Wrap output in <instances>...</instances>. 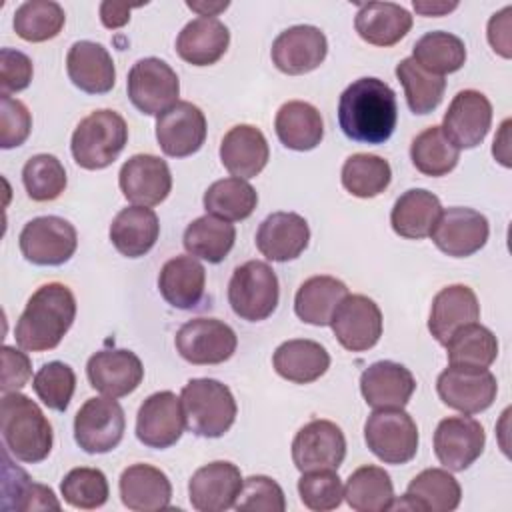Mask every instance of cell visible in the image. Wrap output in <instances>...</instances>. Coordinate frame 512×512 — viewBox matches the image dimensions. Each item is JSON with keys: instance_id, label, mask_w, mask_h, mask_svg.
Segmentation results:
<instances>
[{"instance_id": "cell-1", "label": "cell", "mask_w": 512, "mask_h": 512, "mask_svg": "<svg viewBox=\"0 0 512 512\" xmlns=\"http://www.w3.org/2000/svg\"><path fill=\"white\" fill-rule=\"evenodd\" d=\"M396 120V94L380 78H358L340 94L338 124L354 142L384 144L392 136Z\"/></svg>"}, {"instance_id": "cell-2", "label": "cell", "mask_w": 512, "mask_h": 512, "mask_svg": "<svg viewBox=\"0 0 512 512\" xmlns=\"http://www.w3.org/2000/svg\"><path fill=\"white\" fill-rule=\"evenodd\" d=\"M76 318V298L62 282L42 284L26 302L14 338L22 350L46 352L56 348Z\"/></svg>"}, {"instance_id": "cell-3", "label": "cell", "mask_w": 512, "mask_h": 512, "mask_svg": "<svg viewBox=\"0 0 512 512\" xmlns=\"http://www.w3.org/2000/svg\"><path fill=\"white\" fill-rule=\"evenodd\" d=\"M0 432L6 450L26 464L48 458L54 444L52 424L40 406L20 392L2 394Z\"/></svg>"}, {"instance_id": "cell-4", "label": "cell", "mask_w": 512, "mask_h": 512, "mask_svg": "<svg viewBox=\"0 0 512 512\" xmlns=\"http://www.w3.org/2000/svg\"><path fill=\"white\" fill-rule=\"evenodd\" d=\"M186 428L202 438L224 436L236 420V400L230 388L214 378H192L180 392Z\"/></svg>"}, {"instance_id": "cell-5", "label": "cell", "mask_w": 512, "mask_h": 512, "mask_svg": "<svg viewBox=\"0 0 512 512\" xmlns=\"http://www.w3.org/2000/svg\"><path fill=\"white\" fill-rule=\"evenodd\" d=\"M128 142L126 120L108 108L94 110L74 128L70 150L74 162L84 170L108 168Z\"/></svg>"}, {"instance_id": "cell-6", "label": "cell", "mask_w": 512, "mask_h": 512, "mask_svg": "<svg viewBox=\"0 0 512 512\" xmlns=\"http://www.w3.org/2000/svg\"><path fill=\"white\" fill-rule=\"evenodd\" d=\"M278 298V276L270 264L262 260H248L232 272L228 282V302L234 314L242 320H266L276 310Z\"/></svg>"}, {"instance_id": "cell-7", "label": "cell", "mask_w": 512, "mask_h": 512, "mask_svg": "<svg viewBox=\"0 0 512 512\" xmlns=\"http://www.w3.org/2000/svg\"><path fill=\"white\" fill-rule=\"evenodd\" d=\"M364 440L384 464H406L418 452V426L404 408H376L364 422Z\"/></svg>"}, {"instance_id": "cell-8", "label": "cell", "mask_w": 512, "mask_h": 512, "mask_svg": "<svg viewBox=\"0 0 512 512\" xmlns=\"http://www.w3.org/2000/svg\"><path fill=\"white\" fill-rule=\"evenodd\" d=\"M130 102L146 116H160L178 102L180 80L172 66L148 56L132 64L126 80Z\"/></svg>"}, {"instance_id": "cell-9", "label": "cell", "mask_w": 512, "mask_h": 512, "mask_svg": "<svg viewBox=\"0 0 512 512\" xmlns=\"http://www.w3.org/2000/svg\"><path fill=\"white\" fill-rule=\"evenodd\" d=\"M22 256L36 266H60L78 246L76 228L60 216H38L24 224L18 236Z\"/></svg>"}, {"instance_id": "cell-10", "label": "cell", "mask_w": 512, "mask_h": 512, "mask_svg": "<svg viewBox=\"0 0 512 512\" xmlns=\"http://www.w3.org/2000/svg\"><path fill=\"white\" fill-rule=\"evenodd\" d=\"M126 430L122 406L106 398H88L74 416V440L88 454H106L114 450Z\"/></svg>"}, {"instance_id": "cell-11", "label": "cell", "mask_w": 512, "mask_h": 512, "mask_svg": "<svg viewBox=\"0 0 512 512\" xmlns=\"http://www.w3.org/2000/svg\"><path fill=\"white\" fill-rule=\"evenodd\" d=\"M436 392L448 408L462 414H478L496 400L498 382L488 368L450 364L440 372Z\"/></svg>"}, {"instance_id": "cell-12", "label": "cell", "mask_w": 512, "mask_h": 512, "mask_svg": "<svg viewBox=\"0 0 512 512\" xmlns=\"http://www.w3.org/2000/svg\"><path fill=\"white\" fill-rule=\"evenodd\" d=\"M178 354L196 366L222 364L238 346L236 332L218 318H192L184 322L174 338Z\"/></svg>"}, {"instance_id": "cell-13", "label": "cell", "mask_w": 512, "mask_h": 512, "mask_svg": "<svg viewBox=\"0 0 512 512\" xmlns=\"http://www.w3.org/2000/svg\"><path fill=\"white\" fill-rule=\"evenodd\" d=\"M346 456V438L332 420H310L292 440V462L300 472L338 470Z\"/></svg>"}, {"instance_id": "cell-14", "label": "cell", "mask_w": 512, "mask_h": 512, "mask_svg": "<svg viewBox=\"0 0 512 512\" xmlns=\"http://www.w3.org/2000/svg\"><path fill=\"white\" fill-rule=\"evenodd\" d=\"M488 218L464 206H452L440 212L430 236L440 252L452 258H466L476 254L488 242Z\"/></svg>"}, {"instance_id": "cell-15", "label": "cell", "mask_w": 512, "mask_h": 512, "mask_svg": "<svg viewBox=\"0 0 512 512\" xmlns=\"http://www.w3.org/2000/svg\"><path fill=\"white\" fill-rule=\"evenodd\" d=\"M332 332L342 348L366 352L382 336V312L378 304L364 294H348L330 320Z\"/></svg>"}, {"instance_id": "cell-16", "label": "cell", "mask_w": 512, "mask_h": 512, "mask_svg": "<svg viewBox=\"0 0 512 512\" xmlns=\"http://www.w3.org/2000/svg\"><path fill=\"white\" fill-rule=\"evenodd\" d=\"M186 428L180 396L170 390L150 394L136 414V438L156 450L174 446Z\"/></svg>"}, {"instance_id": "cell-17", "label": "cell", "mask_w": 512, "mask_h": 512, "mask_svg": "<svg viewBox=\"0 0 512 512\" xmlns=\"http://www.w3.org/2000/svg\"><path fill=\"white\" fill-rule=\"evenodd\" d=\"M486 434L478 420L470 416H448L434 432V454L450 472L470 468L484 452Z\"/></svg>"}, {"instance_id": "cell-18", "label": "cell", "mask_w": 512, "mask_h": 512, "mask_svg": "<svg viewBox=\"0 0 512 512\" xmlns=\"http://www.w3.org/2000/svg\"><path fill=\"white\" fill-rule=\"evenodd\" d=\"M206 130L204 112L188 100H178L156 118L158 146L170 158H186L198 152L206 140Z\"/></svg>"}, {"instance_id": "cell-19", "label": "cell", "mask_w": 512, "mask_h": 512, "mask_svg": "<svg viewBox=\"0 0 512 512\" xmlns=\"http://www.w3.org/2000/svg\"><path fill=\"white\" fill-rule=\"evenodd\" d=\"M328 54V40L324 32L310 24L290 26L272 42V64L288 74L300 76L316 70Z\"/></svg>"}, {"instance_id": "cell-20", "label": "cell", "mask_w": 512, "mask_h": 512, "mask_svg": "<svg viewBox=\"0 0 512 512\" xmlns=\"http://www.w3.org/2000/svg\"><path fill=\"white\" fill-rule=\"evenodd\" d=\"M492 124V104L478 90H460L442 120L444 136L458 148H476L488 134Z\"/></svg>"}, {"instance_id": "cell-21", "label": "cell", "mask_w": 512, "mask_h": 512, "mask_svg": "<svg viewBox=\"0 0 512 512\" xmlns=\"http://www.w3.org/2000/svg\"><path fill=\"white\" fill-rule=\"evenodd\" d=\"M118 184L128 202L150 208L168 198L172 174L166 160L154 154H134L122 164Z\"/></svg>"}, {"instance_id": "cell-22", "label": "cell", "mask_w": 512, "mask_h": 512, "mask_svg": "<svg viewBox=\"0 0 512 512\" xmlns=\"http://www.w3.org/2000/svg\"><path fill=\"white\" fill-rule=\"evenodd\" d=\"M240 468L228 460L200 466L188 482V498L198 512H224L234 508L242 488Z\"/></svg>"}, {"instance_id": "cell-23", "label": "cell", "mask_w": 512, "mask_h": 512, "mask_svg": "<svg viewBox=\"0 0 512 512\" xmlns=\"http://www.w3.org/2000/svg\"><path fill=\"white\" fill-rule=\"evenodd\" d=\"M86 376L90 386L100 394L122 398L140 386L144 378V366L140 358L130 350H100L88 358Z\"/></svg>"}, {"instance_id": "cell-24", "label": "cell", "mask_w": 512, "mask_h": 512, "mask_svg": "<svg viewBox=\"0 0 512 512\" xmlns=\"http://www.w3.org/2000/svg\"><path fill=\"white\" fill-rule=\"evenodd\" d=\"M462 488L446 468H426L416 474L406 494L392 500L388 510H418V512H452L458 508Z\"/></svg>"}, {"instance_id": "cell-25", "label": "cell", "mask_w": 512, "mask_h": 512, "mask_svg": "<svg viewBox=\"0 0 512 512\" xmlns=\"http://www.w3.org/2000/svg\"><path fill=\"white\" fill-rule=\"evenodd\" d=\"M310 242L308 222L296 212H272L256 232V248L272 262L298 258Z\"/></svg>"}, {"instance_id": "cell-26", "label": "cell", "mask_w": 512, "mask_h": 512, "mask_svg": "<svg viewBox=\"0 0 512 512\" xmlns=\"http://www.w3.org/2000/svg\"><path fill=\"white\" fill-rule=\"evenodd\" d=\"M416 390L412 372L392 360L370 364L360 376V392L368 406L376 408H404Z\"/></svg>"}, {"instance_id": "cell-27", "label": "cell", "mask_w": 512, "mask_h": 512, "mask_svg": "<svg viewBox=\"0 0 512 512\" xmlns=\"http://www.w3.org/2000/svg\"><path fill=\"white\" fill-rule=\"evenodd\" d=\"M70 82L86 94H106L116 84V68L110 52L92 40H78L66 56Z\"/></svg>"}, {"instance_id": "cell-28", "label": "cell", "mask_w": 512, "mask_h": 512, "mask_svg": "<svg viewBox=\"0 0 512 512\" xmlns=\"http://www.w3.org/2000/svg\"><path fill=\"white\" fill-rule=\"evenodd\" d=\"M270 158V148L262 130L252 124L230 128L220 142V162L236 178L258 176Z\"/></svg>"}, {"instance_id": "cell-29", "label": "cell", "mask_w": 512, "mask_h": 512, "mask_svg": "<svg viewBox=\"0 0 512 512\" xmlns=\"http://www.w3.org/2000/svg\"><path fill=\"white\" fill-rule=\"evenodd\" d=\"M478 318L480 304L474 290L466 284H450L432 298L428 330L444 346L458 328L478 322Z\"/></svg>"}, {"instance_id": "cell-30", "label": "cell", "mask_w": 512, "mask_h": 512, "mask_svg": "<svg viewBox=\"0 0 512 512\" xmlns=\"http://www.w3.org/2000/svg\"><path fill=\"white\" fill-rule=\"evenodd\" d=\"M120 498L128 510L156 512L170 506L172 484L168 476L150 464H132L120 474Z\"/></svg>"}, {"instance_id": "cell-31", "label": "cell", "mask_w": 512, "mask_h": 512, "mask_svg": "<svg viewBox=\"0 0 512 512\" xmlns=\"http://www.w3.org/2000/svg\"><path fill=\"white\" fill-rule=\"evenodd\" d=\"M230 30L218 18H194L176 38L178 56L192 66L216 64L228 50Z\"/></svg>"}, {"instance_id": "cell-32", "label": "cell", "mask_w": 512, "mask_h": 512, "mask_svg": "<svg viewBox=\"0 0 512 512\" xmlns=\"http://www.w3.org/2000/svg\"><path fill=\"white\" fill-rule=\"evenodd\" d=\"M354 28L364 42L388 48L410 32L412 14L394 2H368L358 8Z\"/></svg>"}, {"instance_id": "cell-33", "label": "cell", "mask_w": 512, "mask_h": 512, "mask_svg": "<svg viewBox=\"0 0 512 512\" xmlns=\"http://www.w3.org/2000/svg\"><path fill=\"white\" fill-rule=\"evenodd\" d=\"M206 288V270L194 256L170 258L158 274V290L162 298L178 308L190 310L200 304Z\"/></svg>"}, {"instance_id": "cell-34", "label": "cell", "mask_w": 512, "mask_h": 512, "mask_svg": "<svg viewBox=\"0 0 512 512\" xmlns=\"http://www.w3.org/2000/svg\"><path fill=\"white\" fill-rule=\"evenodd\" d=\"M160 234V222L148 206L122 208L110 224V242L126 258L148 254Z\"/></svg>"}, {"instance_id": "cell-35", "label": "cell", "mask_w": 512, "mask_h": 512, "mask_svg": "<svg viewBox=\"0 0 512 512\" xmlns=\"http://www.w3.org/2000/svg\"><path fill=\"white\" fill-rule=\"evenodd\" d=\"M272 364L276 374L284 380L294 384H310L326 374L330 368V354L320 342L294 338L276 348Z\"/></svg>"}, {"instance_id": "cell-36", "label": "cell", "mask_w": 512, "mask_h": 512, "mask_svg": "<svg viewBox=\"0 0 512 512\" xmlns=\"http://www.w3.org/2000/svg\"><path fill=\"white\" fill-rule=\"evenodd\" d=\"M278 140L296 152L314 150L324 138V122L316 106L304 100L284 102L274 118Z\"/></svg>"}, {"instance_id": "cell-37", "label": "cell", "mask_w": 512, "mask_h": 512, "mask_svg": "<svg viewBox=\"0 0 512 512\" xmlns=\"http://www.w3.org/2000/svg\"><path fill=\"white\" fill-rule=\"evenodd\" d=\"M440 212L442 204L436 194L424 188H410L394 202L390 224L398 236L420 240L430 236Z\"/></svg>"}, {"instance_id": "cell-38", "label": "cell", "mask_w": 512, "mask_h": 512, "mask_svg": "<svg viewBox=\"0 0 512 512\" xmlns=\"http://www.w3.org/2000/svg\"><path fill=\"white\" fill-rule=\"evenodd\" d=\"M348 296V288L334 276H310L304 280L294 296L296 316L312 326H330V320Z\"/></svg>"}, {"instance_id": "cell-39", "label": "cell", "mask_w": 512, "mask_h": 512, "mask_svg": "<svg viewBox=\"0 0 512 512\" xmlns=\"http://www.w3.org/2000/svg\"><path fill=\"white\" fill-rule=\"evenodd\" d=\"M236 242V228L228 220L204 214L192 220L182 236L186 252L208 264L222 262Z\"/></svg>"}, {"instance_id": "cell-40", "label": "cell", "mask_w": 512, "mask_h": 512, "mask_svg": "<svg viewBox=\"0 0 512 512\" xmlns=\"http://www.w3.org/2000/svg\"><path fill=\"white\" fill-rule=\"evenodd\" d=\"M344 498L356 512H384L394 500V486L390 474L380 466L356 468L344 486Z\"/></svg>"}, {"instance_id": "cell-41", "label": "cell", "mask_w": 512, "mask_h": 512, "mask_svg": "<svg viewBox=\"0 0 512 512\" xmlns=\"http://www.w3.org/2000/svg\"><path fill=\"white\" fill-rule=\"evenodd\" d=\"M202 202L206 214L228 222H238L246 220L256 210L258 194L250 182L230 176L212 182L204 192Z\"/></svg>"}, {"instance_id": "cell-42", "label": "cell", "mask_w": 512, "mask_h": 512, "mask_svg": "<svg viewBox=\"0 0 512 512\" xmlns=\"http://www.w3.org/2000/svg\"><path fill=\"white\" fill-rule=\"evenodd\" d=\"M412 58L430 74L446 76L458 72L466 62L464 42L450 32L434 30L420 36L412 48Z\"/></svg>"}, {"instance_id": "cell-43", "label": "cell", "mask_w": 512, "mask_h": 512, "mask_svg": "<svg viewBox=\"0 0 512 512\" xmlns=\"http://www.w3.org/2000/svg\"><path fill=\"white\" fill-rule=\"evenodd\" d=\"M444 346L448 362L456 366L488 368L498 356V340L494 332L478 322L458 328Z\"/></svg>"}, {"instance_id": "cell-44", "label": "cell", "mask_w": 512, "mask_h": 512, "mask_svg": "<svg viewBox=\"0 0 512 512\" xmlns=\"http://www.w3.org/2000/svg\"><path fill=\"white\" fill-rule=\"evenodd\" d=\"M340 180L352 196L374 198L390 186L392 168L382 156L358 152L344 160Z\"/></svg>"}, {"instance_id": "cell-45", "label": "cell", "mask_w": 512, "mask_h": 512, "mask_svg": "<svg viewBox=\"0 0 512 512\" xmlns=\"http://www.w3.org/2000/svg\"><path fill=\"white\" fill-rule=\"evenodd\" d=\"M410 160L424 176H446L460 160V150L444 136L440 126L422 130L410 144Z\"/></svg>"}, {"instance_id": "cell-46", "label": "cell", "mask_w": 512, "mask_h": 512, "mask_svg": "<svg viewBox=\"0 0 512 512\" xmlns=\"http://www.w3.org/2000/svg\"><path fill=\"white\" fill-rule=\"evenodd\" d=\"M396 78L404 86V96L408 108L414 114H430L442 102L446 80L444 76H436L426 72L416 64V60L404 58L396 64Z\"/></svg>"}, {"instance_id": "cell-47", "label": "cell", "mask_w": 512, "mask_h": 512, "mask_svg": "<svg viewBox=\"0 0 512 512\" xmlns=\"http://www.w3.org/2000/svg\"><path fill=\"white\" fill-rule=\"evenodd\" d=\"M2 496L8 502L6 510H60V502L54 490L44 484H36L30 476L14 466L4 454V476H2Z\"/></svg>"}, {"instance_id": "cell-48", "label": "cell", "mask_w": 512, "mask_h": 512, "mask_svg": "<svg viewBox=\"0 0 512 512\" xmlns=\"http://www.w3.org/2000/svg\"><path fill=\"white\" fill-rule=\"evenodd\" d=\"M66 22L64 8L54 0H28L14 12V32L26 42L56 38Z\"/></svg>"}, {"instance_id": "cell-49", "label": "cell", "mask_w": 512, "mask_h": 512, "mask_svg": "<svg viewBox=\"0 0 512 512\" xmlns=\"http://www.w3.org/2000/svg\"><path fill=\"white\" fill-rule=\"evenodd\" d=\"M26 194L34 202H52L66 190V170L52 154H36L22 168Z\"/></svg>"}, {"instance_id": "cell-50", "label": "cell", "mask_w": 512, "mask_h": 512, "mask_svg": "<svg viewBox=\"0 0 512 512\" xmlns=\"http://www.w3.org/2000/svg\"><path fill=\"white\" fill-rule=\"evenodd\" d=\"M62 498L68 506L80 510H94L108 502L110 488L102 470L80 466L72 468L60 482Z\"/></svg>"}, {"instance_id": "cell-51", "label": "cell", "mask_w": 512, "mask_h": 512, "mask_svg": "<svg viewBox=\"0 0 512 512\" xmlns=\"http://www.w3.org/2000/svg\"><path fill=\"white\" fill-rule=\"evenodd\" d=\"M32 388L44 406L56 412H64L76 390V374L68 364L54 360L44 364L34 374Z\"/></svg>"}, {"instance_id": "cell-52", "label": "cell", "mask_w": 512, "mask_h": 512, "mask_svg": "<svg viewBox=\"0 0 512 512\" xmlns=\"http://www.w3.org/2000/svg\"><path fill=\"white\" fill-rule=\"evenodd\" d=\"M298 494L308 510L328 512L342 504L344 486L336 470H310L302 472L298 480Z\"/></svg>"}, {"instance_id": "cell-53", "label": "cell", "mask_w": 512, "mask_h": 512, "mask_svg": "<svg viewBox=\"0 0 512 512\" xmlns=\"http://www.w3.org/2000/svg\"><path fill=\"white\" fill-rule=\"evenodd\" d=\"M234 508L240 512L252 510V512H284L286 510V498L284 490L276 480L270 476H248L242 482L238 500Z\"/></svg>"}, {"instance_id": "cell-54", "label": "cell", "mask_w": 512, "mask_h": 512, "mask_svg": "<svg viewBox=\"0 0 512 512\" xmlns=\"http://www.w3.org/2000/svg\"><path fill=\"white\" fill-rule=\"evenodd\" d=\"M32 130V116L24 102L12 98L10 94H2L0 106V146L4 150L16 148L26 142Z\"/></svg>"}, {"instance_id": "cell-55", "label": "cell", "mask_w": 512, "mask_h": 512, "mask_svg": "<svg viewBox=\"0 0 512 512\" xmlns=\"http://www.w3.org/2000/svg\"><path fill=\"white\" fill-rule=\"evenodd\" d=\"M32 60L14 48L0 50V86L2 94L22 92L32 82Z\"/></svg>"}, {"instance_id": "cell-56", "label": "cell", "mask_w": 512, "mask_h": 512, "mask_svg": "<svg viewBox=\"0 0 512 512\" xmlns=\"http://www.w3.org/2000/svg\"><path fill=\"white\" fill-rule=\"evenodd\" d=\"M32 376L28 354L14 346H2V394L18 392Z\"/></svg>"}, {"instance_id": "cell-57", "label": "cell", "mask_w": 512, "mask_h": 512, "mask_svg": "<svg viewBox=\"0 0 512 512\" xmlns=\"http://www.w3.org/2000/svg\"><path fill=\"white\" fill-rule=\"evenodd\" d=\"M512 6L502 8L496 12L490 22H488V42L494 52H498L502 58L512 56V38H510V28H512Z\"/></svg>"}, {"instance_id": "cell-58", "label": "cell", "mask_w": 512, "mask_h": 512, "mask_svg": "<svg viewBox=\"0 0 512 512\" xmlns=\"http://www.w3.org/2000/svg\"><path fill=\"white\" fill-rule=\"evenodd\" d=\"M130 10L132 6L128 4H118V2H102L100 4V20L106 28H122L130 20Z\"/></svg>"}, {"instance_id": "cell-59", "label": "cell", "mask_w": 512, "mask_h": 512, "mask_svg": "<svg viewBox=\"0 0 512 512\" xmlns=\"http://www.w3.org/2000/svg\"><path fill=\"white\" fill-rule=\"evenodd\" d=\"M508 126L510 120H504L500 126V134L494 138V146H492V154L494 158L504 164L506 168L510 166V146H508Z\"/></svg>"}, {"instance_id": "cell-60", "label": "cell", "mask_w": 512, "mask_h": 512, "mask_svg": "<svg viewBox=\"0 0 512 512\" xmlns=\"http://www.w3.org/2000/svg\"><path fill=\"white\" fill-rule=\"evenodd\" d=\"M412 6L422 16H444V14H448V12L458 8L456 2L448 4V2H422V0H414Z\"/></svg>"}, {"instance_id": "cell-61", "label": "cell", "mask_w": 512, "mask_h": 512, "mask_svg": "<svg viewBox=\"0 0 512 512\" xmlns=\"http://www.w3.org/2000/svg\"><path fill=\"white\" fill-rule=\"evenodd\" d=\"M230 2H186V6L194 12H198L202 18H214L218 16L222 10L228 8Z\"/></svg>"}]
</instances>
